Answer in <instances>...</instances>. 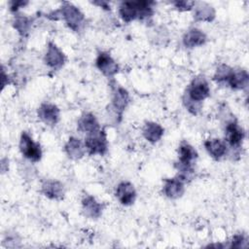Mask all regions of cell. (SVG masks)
<instances>
[{"instance_id": "20", "label": "cell", "mask_w": 249, "mask_h": 249, "mask_svg": "<svg viewBox=\"0 0 249 249\" xmlns=\"http://www.w3.org/2000/svg\"><path fill=\"white\" fill-rule=\"evenodd\" d=\"M195 14L194 18L196 20L199 21H211L215 17V11L213 7L205 3H198L195 5Z\"/></svg>"}, {"instance_id": "15", "label": "cell", "mask_w": 249, "mask_h": 249, "mask_svg": "<svg viewBox=\"0 0 249 249\" xmlns=\"http://www.w3.org/2000/svg\"><path fill=\"white\" fill-rule=\"evenodd\" d=\"M65 152L69 158L73 160H78L85 155L86 147L80 139L71 137L65 145Z\"/></svg>"}, {"instance_id": "22", "label": "cell", "mask_w": 249, "mask_h": 249, "mask_svg": "<svg viewBox=\"0 0 249 249\" xmlns=\"http://www.w3.org/2000/svg\"><path fill=\"white\" fill-rule=\"evenodd\" d=\"M231 71H232V68H231L228 65L223 64L217 68L216 73L214 75V79L218 83H227Z\"/></svg>"}, {"instance_id": "6", "label": "cell", "mask_w": 249, "mask_h": 249, "mask_svg": "<svg viewBox=\"0 0 249 249\" xmlns=\"http://www.w3.org/2000/svg\"><path fill=\"white\" fill-rule=\"evenodd\" d=\"M225 136L231 148H238L244 138V131L235 122L231 121L226 125Z\"/></svg>"}, {"instance_id": "24", "label": "cell", "mask_w": 249, "mask_h": 249, "mask_svg": "<svg viewBox=\"0 0 249 249\" xmlns=\"http://www.w3.org/2000/svg\"><path fill=\"white\" fill-rule=\"evenodd\" d=\"M174 7L179 11H189L195 7L196 3L193 1H176L173 2Z\"/></svg>"}, {"instance_id": "10", "label": "cell", "mask_w": 249, "mask_h": 249, "mask_svg": "<svg viewBox=\"0 0 249 249\" xmlns=\"http://www.w3.org/2000/svg\"><path fill=\"white\" fill-rule=\"evenodd\" d=\"M45 61L50 67L53 69H58L64 64L65 56L54 44L50 43L45 55Z\"/></svg>"}, {"instance_id": "2", "label": "cell", "mask_w": 249, "mask_h": 249, "mask_svg": "<svg viewBox=\"0 0 249 249\" xmlns=\"http://www.w3.org/2000/svg\"><path fill=\"white\" fill-rule=\"evenodd\" d=\"M60 14H61V18L65 20L66 24L72 30L78 32L84 26L85 17L83 13L73 4L64 2L63 5L61 6Z\"/></svg>"}, {"instance_id": "25", "label": "cell", "mask_w": 249, "mask_h": 249, "mask_svg": "<svg viewBox=\"0 0 249 249\" xmlns=\"http://www.w3.org/2000/svg\"><path fill=\"white\" fill-rule=\"evenodd\" d=\"M245 242H246V239L243 235H241V234L235 235L232 240V247H237V248L244 247L243 243H245Z\"/></svg>"}, {"instance_id": "14", "label": "cell", "mask_w": 249, "mask_h": 249, "mask_svg": "<svg viewBox=\"0 0 249 249\" xmlns=\"http://www.w3.org/2000/svg\"><path fill=\"white\" fill-rule=\"evenodd\" d=\"M206 36L205 34L197 29V28H192L189 31L186 32V34L183 37V43L187 48H195L201 46L205 43Z\"/></svg>"}, {"instance_id": "3", "label": "cell", "mask_w": 249, "mask_h": 249, "mask_svg": "<svg viewBox=\"0 0 249 249\" xmlns=\"http://www.w3.org/2000/svg\"><path fill=\"white\" fill-rule=\"evenodd\" d=\"M86 151L89 155H104L107 151V139L103 129H97L93 132L88 133L85 138Z\"/></svg>"}, {"instance_id": "5", "label": "cell", "mask_w": 249, "mask_h": 249, "mask_svg": "<svg viewBox=\"0 0 249 249\" xmlns=\"http://www.w3.org/2000/svg\"><path fill=\"white\" fill-rule=\"evenodd\" d=\"M19 150L24 158L34 162L40 160L42 157V150L40 145L34 142L31 136L25 131H23L20 135Z\"/></svg>"}, {"instance_id": "26", "label": "cell", "mask_w": 249, "mask_h": 249, "mask_svg": "<svg viewBox=\"0 0 249 249\" xmlns=\"http://www.w3.org/2000/svg\"><path fill=\"white\" fill-rule=\"evenodd\" d=\"M27 4V1H12L10 3V8L12 11H18L19 8L24 7Z\"/></svg>"}, {"instance_id": "1", "label": "cell", "mask_w": 249, "mask_h": 249, "mask_svg": "<svg viewBox=\"0 0 249 249\" xmlns=\"http://www.w3.org/2000/svg\"><path fill=\"white\" fill-rule=\"evenodd\" d=\"M153 2L149 1H127L120 6L119 14L124 21L129 22L134 19L144 20L152 17Z\"/></svg>"}, {"instance_id": "19", "label": "cell", "mask_w": 249, "mask_h": 249, "mask_svg": "<svg viewBox=\"0 0 249 249\" xmlns=\"http://www.w3.org/2000/svg\"><path fill=\"white\" fill-rule=\"evenodd\" d=\"M83 210L86 216L89 218H98L102 213V205L92 196H88L83 199Z\"/></svg>"}, {"instance_id": "21", "label": "cell", "mask_w": 249, "mask_h": 249, "mask_svg": "<svg viewBox=\"0 0 249 249\" xmlns=\"http://www.w3.org/2000/svg\"><path fill=\"white\" fill-rule=\"evenodd\" d=\"M129 102L128 92L123 88H117L113 94V106L117 113L123 112Z\"/></svg>"}, {"instance_id": "12", "label": "cell", "mask_w": 249, "mask_h": 249, "mask_svg": "<svg viewBox=\"0 0 249 249\" xmlns=\"http://www.w3.org/2000/svg\"><path fill=\"white\" fill-rule=\"evenodd\" d=\"M249 76L245 70H233L231 71L228 81V84L233 89H243L248 87Z\"/></svg>"}, {"instance_id": "17", "label": "cell", "mask_w": 249, "mask_h": 249, "mask_svg": "<svg viewBox=\"0 0 249 249\" xmlns=\"http://www.w3.org/2000/svg\"><path fill=\"white\" fill-rule=\"evenodd\" d=\"M142 131H143L144 137L149 142H152V143L158 142L163 134L162 126L160 124H159L157 123H153V122L146 123Z\"/></svg>"}, {"instance_id": "7", "label": "cell", "mask_w": 249, "mask_h": 249, "mask_svg": "<svg viewBox=\"0 0 249 249\" xmlns=\"http://www.w3.org/2000/svg\"><path fill=\"white\" fill-rule=\"evenodd\" d=\"M95 64L96 67L107 77L114 76L119 70L117 62H115L107 53H100L96 58Z\"/></svg>"}, {"instance_id": "4", "label": "cell", "mask_w": 249, "mask_h": 249, "mask_svg": "<svg viewBox=\"0 0 249 249\" xmlns=\"http://www.w3.org/2000/svg\"><path fill=\"white\" fill-rule=\"evenodd\" d=\"M209 92L210 89L206 79L203 76H198L192 81L184 97L194 102L201 103L209 95Z\"/></svg>"}, {"instance_id": "9", "label": "cell", "mask_w": 249, "mask_h": 249, "mask_svg": "<svg viewBox=\"0 0 249 249\" xmlns=\"http://www.w3.org/2000/svg\"><path fill=\"white\" fill-rule=\"evenodd\" d=\"M116 196L124 205H130L136 197V192L132 184L129 182H122L117 187Z\"/></svg>"}, {"instance_id": "23", "label": "cell", "mask_w": 249, "mask_h": 249, "mask_svg": "<svg viewBox=\"0 0 249 249\" xmlns=\"http://www.w3.org/2000/svg\"><path fill=\"white\" fill-rule=\"evenodd\" d=\"M29 25H30V22H29L28 18L25 17L18 16L14 20V27L22 35L27 33V31L29 29Z\"/></svg>"}, {"instance_id": "13", "label": "cell", "mask_w": 249, "mask_h": 249, "mask_svg": "<svg viewBox=\"0 0 249 249\" xmlns=\"http://www.w3.org/2000/svg\"><path fill=\"white\" fill-rule=\"evenodd\" d=\"M204 147L208 154L215 160H220L227 154V145L224 141L213 138L204 142Z\"/></svg>"}, {"instance_id": "27", "label": "cell", "mask_w": 249, "mask_h": 249, "mask_svg": "<svg viewBox=\"0 0 249 249\" xmlns=\"http://www.w3.org/2000/svg\"><path fill=\"white\" fill-rule=\"evenodd\" d=\"M94 4H95V5H99L100 7H104V8H106V9L110 8L106 2H94Z\"/></svg>"}, {"instance_id": "18", "label": "cell", "mask_w": 249, "mask_h": 249, "mask_svg": "<svg viewBox=\"0 0 249 249\" xmlns=\"http://www.w3.org/2000/svg\"><path fill=\"white\" fill-rule=\"evenodd\" d=\"M78 129L88 134L99 129V124L92 114L86 113L78 121Z\"/></svg>"}, {"instance_id": "16", "label": "cell", "mask_w": 249, "mask_h": 249, "mask_svg": "<svg viewBox=\"0 0 249 249\" xmlns=\"http://www.w3.org/2000/svg\"><path fill=\"white\" fill-rule=\"evenodd\" d=\"M42 193L52 199H59L64 195L63 185L57 181H47L42 186Z\"/></svg>"}, {"instance_id": "8", "label": "cell", "mask_w": 249, "mask_h": 249, "mask_svg": "<svg viewBox=\"0 0 249 249\" xmlns=\"http://www.w3.org/2000/svg\"><path fill=\"white\" fill-rule=\"evenodd\" d=\"M38 116L46 124L53 125L59 120V109L50 103H44L38 109Z\"/></svg>"}, {"instance_id": "11", "label": "cell", "mask_w": 249, "mask_h": 249, "mask_svg": "<svg viewBox=\"0 0 249 249\" xmlns=\"http://www.w3.org/2000/svg\"><path fill=\"white\" fill-rule=\"evenodd\" d=\"M184 193V181L179 177L166 179L163 185V194L170 198L180 197Z\"/></svg>"}]
</instances>
